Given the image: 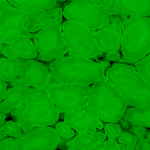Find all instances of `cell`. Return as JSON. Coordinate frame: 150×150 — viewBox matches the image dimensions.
I'll return each instance as SVG.
<instances>
[{"label": "cell", "mask_w": 150, "mask_h": 150, "mask_svg": "<svg viewBox=\"0 0 150 150\" xmlns=\"http://www.w3.org/2000/svg\"><path fill=\"white\" fill-rule=\"evenodd\" d=\"M23 133L57 124L59 113L46 89H32L26 100L11 113Z\"/></svg>", "instance_id": "1"}, {"label": "cell", "mask_w": 150, "mask_h": 150, "mask_svg": "<svg viewBox=\"0 0 150 150\" xmlns=\"http://www.w3.org/2000/svg\"><path fill=\"white\" fill-rule=\"evenodd\" d=\"M50 73L59 84L89 86L105 77V70L90 59L63 57L49 64Z\"/></svg>", "instance_id": "2"}, {"label": "cell", "mask_w": 150, "mask_h": 150, "mask_svg": "<svg viewBox=\"0 0 150 150\" xmlns=\"http://www.w3.org/2000/svg\"><path fill=\"white\" fill-rule=\"evenodd\" d=\"M87 98V105L84 108L86 114L105 122H118L127 110L125 100L105 77L89 87Z\"/></svg>", "instance_id": "3"}, {"label": "cell", "mask_w": 150, "mask_h": 150, "mask_svg": "<svg viewBox=\"0 0 150 150\" xmlns=\"http://www.w3.org/2000/svg\"><path fill=\"white\" fill-rule=\"evenodd\" d=\"M107 81L133 108L150 105V84L136 67L124 63L114 64L105 73Z\"/></svg>", "instance_id": "4"}, {"label": "cell", "mask_w": 150, "mask_h": 150, "mask_svg": "<svg viewBox=\"0 0 150 150\" xmlns=\"http://www.w3.org/2000/svg\"><path fill=\"white\" fill-rule=\"evenodd\" d=\"M122 53L128 61H141L150 54V18L130 17L123 21Z\"/></svg>", "instance_id": "5"}, {"label": "cell", "mask_w": 150, "mask_h": 150, "mask_svg": "<svg viewBox=\"0 0 150 150\" xmlns=\"http://www.w3.org/2000/svg\"><path fill=\"white\" fill-rule=\"evenodd\" d=\"M62 32L69 48L68 56L92 59L103 53L97 45L94 33L87 28L67 21L62 23Z\"/></svg>", "instance_id": "6"}, {"label": "cell", "mask_w": 150, "mask_h": 150, "mask_svg": "<svg viewBox=\"0 0 150 150\" xmlns=\"http://www.w3.org/2000/svg\"><path fill=\"white\" fill-rule=\"evenodd\" d=\"M63 16L68 21L78 23L90 31L99 29L109 18L100 6L98 1L78 0L67 4L63 10Z\"/></svg>", "instance_id": "7"}, {"label": "cell", "mask_w": 150, "mask_h": 150, "mask_svg": "<svg viewBox=\"0 0 150 150\" xmlns=\"http://www.w3.org/2000/svg\"><path fill=\"white\" fill-rule=\"evenodd\" d=\"M38 51L37 58L44 62L63 57L68 54L69 48L64 38L62 24H56L40 30L34 38Z\"/></svg>", "instance_id": "8"}, {"label": "cell", "mask_w": 150, "mask_h": 150, "mask_svg": "<svg viewBox=\"0 0 150 150\" xmlns=\"http://www.w3.org/2000/svg\"><path fill=\"white\" fill-rule=\"evenodd\" d=\"M59 114H68L76 110L84 109L87 105L89 86H67L58 83L45 88Z\"/></svg>", "instance_id": "9"}, {"label": "cell", "mask_w": 150, "mask_h": 150, "mask_svg": "<svg viewBox=\"0 0 150 150\" xmlns=\"http://www.w3.org/2000/svg\"><path fill=\"white\" fill-rule=\"evenodd\" d=\"M61 138L53 127L36 128L16 139L10 150H57Z\"/></svg>", "instance_id": "10"}, {"label": "cell", "mask_w": 150, "mask_h": 150, "mask_svg": "<svg viewBox=\"0 0 150 150\" xmlns=\"http://www.w3.org/2000/svg\"><path fill=\"white\" fill-rule=\"evenodd\" d=\"M26 17L25 13L13 6L7 9L0 16V42L10 45L20 36Z\"/></svg>", "instance_id": "11"}, {"label": "cell", "mask_w": 150, "mask_h": 150, "mask_svg": "<svg viewBox=\"0 0 150 150\" xmlns=\"http://www.w3.org/2000/svg\"><path fill=\"white\" fill-rule=\"evenodd\" d=\"M51 74L46 67L35 60H27L20 75L21 81L34 89L45 88L51 79Z\"/></svg>", "instance_id": "12"}, {"label": "cell", "mask_w": 150, "mask_h": 150, "mask_svg": "<svg viewBox=\"0 0 150 150\" xmlns=\"http://www.w3.org/2000/svg\"><path fill=\"white\" fill-rule=\"evenodd\" d=\"M62 18L63 10L60 7L46 11H37L27 16L23 29L30 33L40 32L49 26L59 24Z\"/></svg>", "instance_id": "13"}, {"label": "cell", "mask_w": 150, "mask_h": 150, "mask_svg": "<svg viewBox=\"0 0 150 150\" xmlns=\"http://www.w3.org/2000/svg\"><path fill=\"white\" fill-rule=\"evenodd\" d=\"M95 41L99 49L106 54L118 52L122 44V29L111 24L103 25L95 33Z\"/></svg>", "instance_id": "14"}, {"label": "cell", "mask_w": 150, "mask_h": 150, "mask_svg": "<svg viewBox=\"0 0 150 150\" xmlns=\"http://www.w3.org/2000/svg\"><path fill=\"white\" fill-rule=\"evenodd\" d=\"M1 54L7 58L30 60L37 58L38 52L30 38L18 36L10 45H5Z\"/></svg>", "instance_id": "15"}, {"label": "cell", "mask_w": 150, "mask_h": 150, "mask_svg": "<svg viewBox=\"0 0 150 150\" xmlns=\"http://www.w3.org/2000/svg\"><path fill=\"white\" fill-rule=\"evenodd\" d=\"M64 122L73 130L81 133L93 134L96 133L97 127L100 122V120L89 117L84 109L76 110L65 115Z\"/></svg>", "instance_id": "16"}, {"label": "cell", "mask_w": 150, "mask_h": 150, "mask_svg": "<svg viewBox=\"0 0 150 150\" xmlns=\"http://www.w3.org/2000/svg\"><path fill=\"white\" fill-rule=\"evenodd\" d=\"M26 61L22 59L0 58V78L4 82H12L20 77Z\"/></svg>", "instance_id": "17"}, {"label": "cell", "mask_w": 150, "mask_h": 150, "mask_svg": "<svg viewBox=\"0 0 150 150\" xmlns=\"http://www.w3.org/2000/svg\"><path fill=\"white\" fill-rule=\"evenodd\" d=\"M9 2L26 16H29L37 11H46L54 9L57 1L56 0H10Z\"/></svg>", "instance_id": "18"}, {"label": "cell", "mask_w": 150, "mask_h": 150, "mask_svg": "<svg viewBox=\"0 0 150 150\" xmlns=\"http://www.w3.org/2000/svg\"><path fill=\"white\" fill-rule=\"evenodd\" d=\"M125 14L130 17L150 16V0H121L118 1Z\"/></svg>", "instance_id": "19"}, {"label": "cell", "mask_w": 150, "mask_h": 150, "mask_svg": "<svg viewBox=\"0 0 150 150\" xmlns=\"http://www.w3.org/2000/svg\"><path fill=\"white\" fill-rule=\"evenodd\" d=\"M123 118L130 124L144 126L146 128H150V105L128 108Z\"/></svg>", "instance_id": "20"}, {"label": "cell", "mask_w": 150, "mask_h": 150, "mask_svg": "<svg viewBox=\"0 0 150 150\" xmlns=\"http://www.w3.org/2000/svg\"><path fill=\"white\" fill-rule=\"evenodd\" d=\"M31 90L32 89L30 87L27 89L10 88L6 91L3 101L15 109L26 100L28 94Z\"/></svg>", "instance_id": "21"}, {"label": "cell", "mask_w": 150, "mask_h": 150, "mask_svg": "<svg viewBox=\"0 0 150 150\" xmlns=\"http://www.w3.org/2000/svg\"><path fill=\"white\" fill-rule=\"evenodd\" d=\"M73 145L78 150L94 149L98 142L92 134L87 133H81L73 138Z\"/></svg>", "instance_id": "22"}, {"label": "cell", "mask_w": 150, "mask_h": 150, "mask_svg": "<svg viewBox=\"0 0 150 150\" xmlns=\"http://www.w3.org/2000/svg\"><path fill=\"white\" fill-rule=\"evenodd\" d=\"M100 6L107 16H123L125 15L118 1L115 0H102L98 1ZM126 15V14H125Z\"/></svg>", "instance_id": "23"}, {"label": "cell", "mask_w": 150, "mask_h": 150, "mask_svg": "<svg viewBox=\"0 0 150 150\" xmlns=\"http://www.w3.org/2000/svg\"><path fill=\"white\" fill-rule=\"evenodd\" d=\"M0 130H2L11 138L18 139L23 135V131L20 125L16 121H7L3 125L0 126Z\"/></svg>", "instance_id": "24"}, {"label": "cell", "mask_w": 150, "mask_h": 150, "mask_svg": "<svg viewBox=\"0 0 150 150\" xmlns=\"http://www.w3.org/2000/svg\"><path fill=\"white\" fill-rule=\"evenodd\" d=\"M136 68L141 76L150 84V54L136 63Z\"/></svg>", "instance_id": "25"}, {"label": "cell", "mask_w": 150, "mask_h": 150, "mask_svg": "<svg viewBox=\"0 0 150 150\" xmlns=\"http://www.w3.org/2000/svg\"><path fill=\"white\" fill-rule=\"evenodd\" d=\"M56 131L61 139L70 140L75 136L74 130L69 127L64 122H59L56 124Z\"/></svg>", "instance_id": "26"}, {"label": "cell", "mask_w": 150, "mask_h": 150, "mask_svg": "<svg viewBox=\"0 0 150 150\" xmlns=\"http://www.w3.org/2000/svg\"><path fill=\"white\" fill-rule=\"evenodd\" d=\"M105 134L108 140H116L122 134V127L115 123H108L104 127Z\"/></svg>", "instance_id": "27"}, {"label": "cell", "mask_w": 150, "mask_h": 150, "mask_svg": "<svg viewBox=\"0 0 150 150\" xmlns=\"http://www.w3.org/2000/svg\"><path fill=\"white\" fill-rule=\"evenodd\" d=\"M118 142L120 144H121L136 147L137 144L139 143V140L132 133H127V132H124L118 138Z\"/></svg>", "instance_id": "28"}, {"label": "cell", "mask_w": 150, "mask_h": 150, "mask_svg": "<svg viewBox=\"0 0 150 150\" xmlns=\"http://www.w3.org/2000/svg\"><path fill=\"white\" fill-rule=\"evenodd\" d=\"M131 125V127H130V130L132 134L134 135L136 137V139L139 140V142L143 140L146 137V133L147 131V128L144 126L138 125Z\"/></svg>", "instance_id": "29"}, {"label": "cell", "mask_w": 150, "mask_h": 150, "mask_svg": "<svg viewBox=\"0 0 150 150\" xmlns=\"http://www.w3.org/2000/svg\"><path fill=\"white\" fill-rule=\"evenodd\" d=\"M16 139L14 138H6L0 141V150H10L16 142Z\"/></svg>", "instance_id": "30"}, {"label": "cell", "mask_w": 150, "mask_h": 150, "mask_svg": "<svg viewBox=\"0 0 150 150\" xmlns=\"http://www.w3.org/2000/svg\"><path fill=\"white\" fill-rule=\"evenodd\" d=\"M136 150H150V141L144 139L139 142L136 146Z\"/></svg>", "instance_id": "31"}, {"label": "cell", "mask_w": 150, "mask_h": 150, "mask_svg": "<svg viewBox=\"0 0 150 150\" xmlns=\"http://www.w3.org/2000/svg\"><path fill=\"white\" fill-rule=\"evenodd\" d=\"M105 147L103 150H120L119 144L115 140L105 141Z\"/></svg>", "instance_id": "32"}, {"label": "cell", "mask_w": 150, "mask_h": 150, "mask_svg": "<svg viewBox=\"0 0 150 150\" xmlns=\"http://www.w3.org/2000/svg\"><path fill=\"white\" fill-rule=\"evenodd\" d=\"M10 84H11L12 87L18 88V89H27V88H29V86H26V85L21 81L20 77L17 78V79H15L14 81L10 82Z\"/></svg>", "instance_id": "33"}, {"label": "cell", "mask_w": 150, "mask_h": 150, "mask_svg": "<svg viewBox=\"0 0 150 150\" xmlns=\"http://www.w3.org/2000/svg\"><path fill=\"white\" fill-rule=\"evenodd\" d=\"M109 23H111V24L114 25V26H117V27L120 28V29H122L123 21H122L120 17H117V16H112V17L109 18Z\"/></svg>", "instance_id": "34"}, {"label": "cell", "mask_w": 150, "mask_h": 150, "mask_svg": "<svg viewBox=\"0 0 150 150\" xmlns=\"http://www.w3.org/2000/svg\"><path fill=\"white\" fill-rule=\"evenodd\" d=\"M13 110H14V108L10 107L9 105H7L4 101L0 103V112L1 113H3V114H9V113H11Z\"/></svg>", "instance_id": "35"}, {"label": "cell", "mask_w": 150, "mask_h": 150, "mask_svg": "<svg viewBox=\"0 0 150 150\" xmlns=\"http://www.w3.org/2000/svg\"><path fill=\"white\" fill-rule=\"evenodd\" d=\"M7 83L3 81L0 78V103L2 102L4 100V94L6 91L7 90Z\"/></svg>", "instance_id": "36"}, {"label": "cell", "mask_w": 150, "mask_h": 150, "mask_svg": "<svg viewBox=\"0 0 150 150\" xmlns=\"http://www.w3.org/2000/svg\"><path fill=\"white\" fill-rule=\"evenodd\" d=\"M92 135L98 143L104 142L105 141V139H106V135L103 133H101V132H96V133H93Z\"/></svg>", "instance_id": "37"}, {"label": "cell", "mask_w": 150, "mask_h": 150, "mask_svg": "<svg viewBox=\"0 0 150 150\" xmlns=\"http://www.w3.org/2000/svg\"><path fill=\"white\" fill-rule=\"evenodd\" d=\"M12 6L9 1H6V0H0V16L7 9L10 8Z\"/></svg>", "instance_id": "38"}, {"label": "cell", "mask_w": 150, "mask_h": 150, "mask_svg": "<svg viewBox=\"0 0 150 150\" xmlns=\"http://www.w3.org/2000/svg\"><path fill=\"white\" fill-rule=\"evenodd\" d=\"M105 58L109 61H118L120 59V54L119 52L111 53V54H106Z\"/></svg>", "instance_id": "39"}, {"label": "cell", "mask_w": 150, "mask_h": 150, "mask_svg": "<svg viewBox=\"0 0 150 150\" xmlns=\"http://www.w3.org/2000/svg\"><path fill=\"white\" fill-rule=\"evenodd\" d=\"M98 63L103 67V68L104 69L105 73H106L107 70H108L109 68H111V67L110 62H106V61H99L98 62Z\"/></svg>", "instance_id": "40"}, {"label": "cell", "mask_w": 150, "mask_h": 150, "mask_svg": "<svg viewBox=\"0 0 150 150\" xmlns=\"http://www.w3.org/2000/svg\"><path fill=\"white\" fill-rule=\"evenodd\" d=\"M120 125H121V126H122V128L125 129V130H127V129L130 128V123L128 121H127V120H126L125 119L122 118V120H120Z\"/></svg>", "instance_id": "41"}, {"label": "cell", "mask_w": 150, "mask_h": 150, "mask_svg": "<svg viewBox=\"0 0 150 150\" xmlns=\"http://www.w3.org/2000/svg\"><path fill=\"white\" fill-rule=\"evenodd\" d=\"M119 149L120 150H136V148L133 146H126V145L119 144Z\"/></svg>", "instance_id": "42"}, {"label": "cell", "mask_w": 150, "mask_h": 150, "mask_svg": "<svg viewBox=\"0 0 150 150\" xmlns=\"http://www.w3.org/2000/svg\"><path fill=\"white\" fill-rule=\"evenodd\" d=\"M105 147V142H101V143H98V144L95 146V150H103Z\"/></svg>", "instance_id": "43"}, {"label": "cell", "mask_w": 150, "mask_h": 150, "mask_svg": "<svg viewBox=\"0 0 150 150\" xmlns=\"http://www.w3.org/2000/svg\"><path fill=\"white\" fill-rule=\"evenodd\" d=\"M20 36H23V37H26V38H30L31 37H32V34H31L30 32H28V31H26V29H23V30L21 32Z\"/></svg>", "instance_id": "44"}, {"label": "cell", "mask_w": 150, "mask_h": 150, "mask_svg": "<svg viewBox=\"0 0 150 150\" xmlns=\"http://www.w3.org/2000/svg\"><path fill=\"white\" fill-rule=\"evenodd\" d=\"M6 118H7V117H6L5 114L0 112V126L3 125L4 124V121H5Z\"/></svg>", "instance_id": "45"}, {"label": "cell", "mask_w": 150, "mask_h": 150, "mask_svg": "<svg viewBox=\"0 0 150 150\" xmlns=\"http://www.w3.org/2000/svg\"><path fill=\"white\" fill-rule=\"evenodd\" d=\"M7 136V135L5 133H4L2 130H0V141H1V140H3V139H6Z\"/></svg>", "instance_id": "46"}, {"label": "cell", "mask_w": 150, "mask_h": 150, "mask_svg": "<svg viewBox=\"0 0 150 150\" xmlns=\"http://www.w3.org/2000/svg\"><path fill=\"white\" fill-rule=\"evenodd\" d=\"M145 139H148V140L150 141V129H149V130H147V131H146V137H145Z\"/></svg>", "instance_id": "47"}, {"label": "cell", "mask_w": 150, "mask_h": 150, "mask_svg": "<svg viewBox=\"0 0 150 150\" xmlns=\"http://www.w3.org/2000/svg\"><path fill=\"white\" fill-rule=\"evenodd\" d=\"M4 47H5V45H4V44L0 42V54H2V51L3 50H4Z\"/></svg>", "instance_id": "48"}, {"label": "cell", "mask_w": 150, "mask_h": 150, "mask_svg": "<svg viewBox=\"0 0 150 150\" xmlns=\"http://www.w3.org/2000/svg\"><path fill=\"white\" fill-rule=\"evenodd\" d=\"M87 150H94V149H87Z\"/></svg>", "instance_id": "49"}]
</instances>
